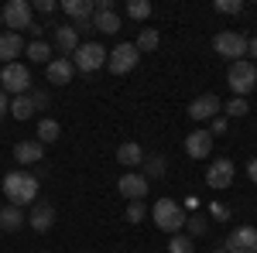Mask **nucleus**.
<instances>
[{
    "mask_svg": "<svg viewBox=\"0 0 257 253\" xmlns=\"http://www.w3.org/2000/svg\"><path fill=\"white\" fill-rule=\"evenodd\" d=\"M144 215H148L144 202H131V205H127V222H141Z\"/></svg>",
    "mask_w": 257,
    "mask_h": 253,
    "instance_id": "obj_33",
    "label": "nucleus"
},
{
    "mask_svg": "<svg viewBox=\"0 0 257 253\" xmlns=\"http://www.w3.org/2000/svg\"><path fill=\"white\" fill-rule=\"evenodd\" d=\"M18 55H24V38L14 35V31H7V35H0V62H18Z\"/></svg>",
    "mask_w": 257,
    "mask_h": 253,
    "instance_id": "obj_17",
    "label": "nucleus"
},
{
    "mask_svg": "<svg viewBox=\"0 0 257 253\" xmlns=\"http://www.w3.org/2000/svg\"><path fill=\"white\" fill-rule=\"evenodd\" d=\"M72 28H76V35H82V31H93V21H76Z\"/></svg>",
    "mask_w": 257,
    "mask_h": 253,
    "instance_id": "obj_39",
    "label": "nucleus"
},
{
    "mask_svg": "<svg viewBox=\"0 0 257 253\" xmlns=\"http://www.w3.org/2000/svg\"><path fill=\"white\" fill-rule=\"evenodd\" d=\"M45 72H48V82L65 86V82H72L76 65H72V59H55V62H48V65H45Z\"/></svg>",
    "mask_w": 257,
    "mask_h": 253,
    "instance_id": "obj_18",
    "label": "nucleus"
},
{
    "mask_svg": "<svg viewBox=\"0 0 257 253\" xmlns=\"http://www.w3.org/2000/svg\"><path fill=\"white\" fill-rule=\"evenodd\" d=\"M141 168H144L141 175L151 181V178H165V171H168V161H165L161 154H151V157H144V164H141Z\"/></svg>",
    "mask_w": 257,
    "mask_h": 253,
    "instance_id": "obj_23",
    "label": "nucleus"
},
{
    "mask_svg": "<svg viewBox=\"0 0 257 253\" xmlns=\"http://www.w3.org/2000/svg\"><path fill=\"white\" fill-rule=\"evenodd\" d=\"M158 45H161V38H158V31H155V28H144V31L138 35V41H134V48H138V52H155Z\"/></svg>",
    "mask_w": 257,
    "mask_h": 253,
    "instance_id": "obj_27",
    "label": "nucleus"
},
{
    "mask_svg": "<svg viewBox=\"0 0 257 253\" xmlns=\"http://www.w3.org/2000/svg\"><path fill=\"white\" fill-rule=\"evenodd\" d=\"M213 11H216V14H230V18H233V14H240V11H243V0H216V4H213Z\"/></svg>",
    "mask_w": 257,
    "mask_h": 253,
    "instance_id": "obj_31",
    "label": "nucleus"
},
{
    "mask_svg": "<svg viewBox=\"0 0 257 253\" xmlns=\"http://www.w3.org/2000/svg\"><path fill=\"white\" fill-rule=\"evenodd\" d=\"M247 178H250V181H254V185H257V157H254V161H250V164H247Z\"/></svg>",
    "mask_w": 257,
    "mask_h": 253,
    "instance_id": "obj_41",
    "label": "nucleus"
},
{
    "mask_svg": "<svg viewBox=\"0 0 257 253\" xmlns=\"http://www.w3.org/2000/svg\"><path fill=\"white\" fill-rule=\"evenodd\" d=\"M223 110H226V120H230V117L240 120V117H247V113H250V103H247V99H240V96H233Z\"/></svg>",
    "mask_w": 257,
    "mask_h": 253,
    "instance_id": "obj_28",
    "label": "nucleus"
},
{
    "mask_svg": "<svg viewBox=\"0 0 257 253\" xmlns=\"http://www.w3.org/2000/svg\"><path fill=\"white\" fill-rule=\"evenodd\" d=\"M4 117H11V96L0 89V120H4Z\"/></svg>",
    "mask_w": 257,
    "mask_h": 253,
    "instance_id": "obj_36",
    "label": "nucleus"
},
{
    "mask_svg": "<svg viewBox=\"0 0 257 253\" xmlns=\"http://www.w3.org/2000/svg\"><path fill=\"white\" fill-rule=\"evenodd\" d=\"M185 154L192 157V161L209 157L213 154V134H209V130H192V134L185 137Z\"/></svg>",
    "mask_w": 257,
    "mask_h": 253,
    "instance_id": "obj_14",
    "label": "nucleus"
},
{
    "mask_svg": "<svg viewBox=\"0 0 257 253\" xmlns=\"http://www.w3.org/2000/svg\"><path fill=\"white\" fill-rule=\"evenodd\" d=\"M28 226H31L35 233H48V229L55 226V205H52V202H35L31 212H28Z\"/></svg>",
    "mask_w": 257,
    "mask_h": 253,
    "instance_id": "obj_12",
    "label": "nucleus"
},
{
    "mask_svg": "<svg viewBox=\"0 0 257 253\" xmlns=\"http://www.w3.org/2000/svg\"><path fill=\"white\" fill-rule=\"evenodd\" d=\"M213 52L226 62H240L247 55V38L240 31H219L216 38H213Z\"/></svg>",
    "mask_w": 257,
    "mask_h": 253,
    "instance_id": "obj_7",
    "label": "nucleus"
},
{
    "mask_svg": "<svg viewBox=\"0 0 257 253\" xmlns=\"http://www.w3.org/2000/svg\"><path fill=\"white\" fill-rule=\"evenodd\" d=\"M151 219H155V226H158L161 233H168V236H175L182 226H185V209L178 205L175 198H158L155 202V209H151Z\"/></svg>",
    "mask_w": 257,
    "mask_h": 253,
    "instance_id": "obj_2",
    "label": "nucleus"
},
{
    "mask_svg": "<svg viewBox=\"0 0 257 253\" xmlns=\"http://www.w3.org/2000/svg\"><path fill=\"white\" fill-rule=\"evenodd\" d=\"M28 96H31V103H35V110H48V103H52V99H48V93H45V89H31V93H28Z\"/></svg>",
    "mask_w": 257,
    "mask_h": 253,
    "instance_id": "obj_34",
    "label": "nucleus"
},
{
    "mask_svg": "<svg viewBox=\"0 0 257 253\" xmlns=\"http://www.w3.org/2000/svg\"><path fill=\"white\" fill-rule=\"evenodd\" d=\"M106 48L99 45V41H82L79 48L72 52V65L79 69V72H96V69H103L106 65Z\"/></svg>",
    "mask_w": 257,
    "mask_h": 253,
    "instance_id": "obj_5",
    "label": "nucleus"
},
{
    "mask_svg": "<svg viewBox=\"0 0 257 253\" xmlns=\"http://www.w3.org/2000/svg\"><path fill=\"white\" fill-rule=\"evenodd\" d=\"M0 21H4L14 35H21L24 28H31V24H35V7H31L28 0H11V4H4Z\"/></svg>",
    "mask_w": 257,
    "mask_h": 253,
    "instance_id": "obj_6",
    "label": "nucleus"
},
{
    "mask_svg": "<svg viewBox=\"0 0 257 253\" xmlns=\"http://www.w3.org/2000/svg\"><path fill=\"white\" fill-rule=\"evenodd\" d=\"M138 59H141V52L134 48V41H123V45H117V48L106 55V65H110L113 76H127V72L138 65Z\"/></svg>",
    "mask_w": 257,
    "mask_h": 253,
    "instance_id": "obj_8",
    "label": "nucleus"
},
{
    "mask_svg": "<svg viewBox=\"0 0 257 253\" xmlns=\"http://www.w3.org/2000/svg\"><path fill=\"white\" fill-rule=\"evenodd\" d=\"M93 31L117 35V31H120V14H117V11H99V14H93Z\"/></svg>",
    "mask_w": 257,
    "mask_h": 253,
    "instance_id": "obj_22",
    "label": "nucleus"
},
{
    "mask_svg": "<svg viewBox=\"0 0 257 253\" xmlns=\"http://www.w3.org/2000/svg\"><path fill=\"white\" fill-rule=\"evenodd\" d=\"M247 55H250V59H254V65H257V38L247 41Z\"/></svg>",
    "mask_w": 257,
    "mask_h": 253,
    "instance_id": "obj_40",
    "label": "nucleus"
},
{
    "mask_svg": "<svg viewBox=\"0 0 257 253\" xmlns=\"http://www.w3.org/2000/svg\"><path fill=\"white\" fill-rule=\"evenodd\" d=\"M4 195H7L11 205L24 209V205H31L38 198V178L31 171H24V168H14V171L4 175Z\"/></svg>",
    "mask_w": 257,
    "mask_h": 253,
    "instance_id": "obj_1",
    "label": "nucleus"
},
{
    "mask_svg": "<svg viewBox=\"0 0 257 253\" xmlns=\"http://www.w3.org/2000/svg\"><path fill=\"white\" fill-rule=\"evenodd\" d=\"M233 175H237L233 161H230V157H216V161L206 168V185H209L213 192H223V188L233 185Z\"/></svg>",
    "mask_w": 257,
    "mask_h": 253,
    "instance_id": "obj_9",
    "label": "nucleus"
},
{
    "mask_svg": "<svg viewBox=\"0 0 257 253\" xmlns=\"http://www.w3.org/2000/svg\"><path fill=\"white\" fill-rule=\"evenodd\" d=\"M62 134V127H59V120H52V117H45L38 123V144H55Z\"/></svg>",
    "mask_w": 257,
    "mask_h": 253,
    "instance_id": "obj_25",
    "label": "nucleus"
},
{
    "mask_svg": "<svg viewBox=\"0 0 257 253\" xmlns=\"http://www.w3.org/2000/svg\"><path fill=\"white\" fill-rule=\"evenodd\" d=\"M0 89L7 96H28L31 93V72H28V65H21V62L4 65L0 69Z\"/></svg>",
    "mask_w": 257,
    "mask_h": 253,
    "instance_id": "obj_3",
    "label": "nucleus"
},
{
    "mask_svg": "<svg viewBox=\"0 0 257 253\" xmlns=\"http://www.w3.org/2000/svg\"><path fill=\"white\" fill-rule=\"evenodd\" d=\"M213 215H216L219 222H223V219H230V209H226V205H219V202H216V205H213Z\"/></svg>",
    "mask_w": 257,
    "mask_h": 253,
    "instance_id": "obj_38",
    "label": "nucleus"
},
{
    "mask_svg": "<svg viewBox=\"0 0 257 253\" xmlns=\"http://www.w3.org/2000/svg\"><path fill=\"white\" fill-rule=\"evenodd\" d=\"M38 110H35V103H31V96H14L11 99V117L14 120H28L35 117Z\"/></svg>",
    "mask_w": 257,
    "mask_h": 253,
    "instance_id": "obj_24",
    "label": "nucleus"
},
{
    "mask_svg": "<svg viewBox=\"0 0 257 253\" xmlns=\"http://www.w3.org/2000/svg\"><path fill=\"white\" fill-rule=\"evenodd\" d=\"M226 253H257V229L254 226H237L223 243Z\"/></svg>",
    "mask_w": 257,
    "mask_h": 253,
    "instance_id": "obj_10",
    "label": "nucleus"
},
{
    "mask_svg": "<svg viewBox=\"0 0 257 253\" xmlns=\"http://www.w3.org/2000/svg\"><path fill=\"white\" fill-rule=\"evenodd\" d=\"M185 226H189V236H206V229H209L206 215H192V219H185Z\"/></svg>",
    "mask_w": 257,
    "mask_h": 253,
    "instance_id": "obj_32",
    "label": "nucleus"
},
{
    "mask_svg": "<svg viewBox=\"0 0 257 253\" xmlns=\"http://www.w3.org/2000/svg\"><path fill=\"white\" fill-rule=\"evenodd\" d=\"M148 178L141 175V171H127V175H120V181H117V188H120V195L127 198V202H141L144 195H148Z\"/></svg>",
    "mask_w": 257,
    "mask_h": 253,
    "instance_id": "obj_11",
    "label": "nucleus"
},
{
    "mask_svg": "<svg viewBox=\"0 0 257 253\" xmlns=\"http://www.w3.org/2000/svg\"><path fill=\"white\" fill-rule=\"evenodd\" d=\"M226 130H230V120H226V117H213V127H209V134L216 137V134H226Z\"/></svg>",
    "mask_w": 257,
    "mask_h": 253,
    "instance_id": "obj_35",
    "label": "nucleus"
},
{
    "mask_svg": "<svg viewBox=\"0 0 257 253\" xmlns=\"http://www.w3.org/2000/svg\"><path fill=\"white\" fill-rule=\"evenodd\" d=\"M213 253H226V250H223V246H219V250H213Z\"/></svg>",
    "mask_w": 257,
    "mask_h": 253,
    "instance_id": "obj_42",
    "label": "nucleus"
},
{
    "mask_svg": "<svg viewBox=\"0 0 257 253\" xmlns=\"http://www.w3.org/2000/svg\"><path fill=\"white\" fill-rule=\"evenodd\" d=\"M28 62L48 65V62H52V45H48V41H31V45H28Z\"/></svg>",
    "mask_w": 257,
    "mask_h": 253,
    "instance_id": "obj_26",
    "label": "nucleus"
},
{
    "mask_svg": "<svg viewBox=\"0 0 257 253\" xmlns=\"http://www.w3.org/2000/svg\"><path fill=\"white\" fill-rule=\"evenodd\" d=\"M127 18H134V21L151 18V4L148 0H127Z\"/></svg>",
    "mask_w": 257,
    "mask_h": 253,
    "instance_id": "obj_30",
    "label": "nucleus"
},
{
    "mask_svg": "<svg viewBox=\"0 0 257 253\" xmlns=\"http://www.w3.org/2000/svg\"><path fill=\"white\" fill-rule=\"evenodd\" d=\"M62 11L72 18V24H76V21H93V14H96L93 0H65V4H62Z\"/></svg>",
    "mask_w": 257,
    "mask_h": 253,
    "instance_id": "obj_21",
    "label": "nucleus"
},
{
    "mask_svg": "<svg viewBox=\"0 0 257 253\" xmlns=\"http://www.w3.org/2000/svg\"><path fill=\"white\" fill-rule=\"evenodd\" d=\"M168 253H196V246H192V236L175 233L172 239H168Z\"/></svg>",
    "mask_w": 257,
    "mask_h": 253,
    "instance_id": "obj_29",
    "label": "nucleus"
},
{
    "mask_svg": "<svg viewBox=\"0 0 257 253\" xmlns=\"http://www.w3.org/2000/svg\"><path fill=\"white\" fill-rule=\"evenodd\" d=\"M31 7L41 11V14H52V11H55V4H52V0H38V4H31Z\"/></svg>",
    "mask_w": 257,
    "mask_h": 253,
    "instance_id": "obj_37",
    "label": "nucleus"
},
{
    "mask_svg": "<svg viewBox=\"0 0 257 253\" xmlns=\"http://www.w3.org/2000/svg\"><path fill=\"white\" fill-rule=\"evenodd\" d=\"M226 82H230V89H233L240 99H247V93H250V89L257 86V65H254V62H247V59L230 62Z\"/></svg>",
    "mask_w": 257,
    "mask_h": 253,
    "instance_id": "obj_4",
    "label": "nucleus"
},
{
    "mask_svg": "<svg viewBox=\"0 0 257 253\" xmlns=\"http://www.w3.org/2000/svg\"><path fill=\"white\" fill-rule=\"evenodd\" d=\"M144 147L141 144H134V140H127V144H120L117 147V161L123 164V168H141L144 164Z\"/></svg>",
    "mask_w": 257,
    "mask_h": 253,
    "instance_id": "obj_19",
    "label": "nucleus"
},
{
    "mask_svg": "<svg viewBox=\"0 0 257 253\" xmlns=\"http://www.w3.org/2000/svg\"><path fill=\"white\" fill-rule=\"evenodd\" d=\"M41 157H45V144H38V140L14 144V161L18 164H41Z\"/></svg>",
    "mask_w": 257,
    "mask_h": 253,
    "instance_id": "obj_16",
    "label": "nucleus"
},
{
    "mask_svg": "<svg viewBox=\"0 0 257 253\" xmlns=\"http://www.w3.org/2000/svg\"><path fill=\"white\" fill-rule=\"evenodd\" d=\"M45 28H52V35H55V48H59L62 55H72V52L79 48V35H76L72 24H45Z\"/></svg>",
    "mask_w": 257,
    "mask_h": 253,
    "instance_id": "obj_15",
    "label": "nucleus"
},
{
    "mask_svg": "<svg viewBox=\"0 0 257 253\" xmlns=\"http://www.w3.org/2000/svg\"><path fill=\"white\" fill-rule=\"evenodd\" d=\"M24 222H28V212L24 209H18V205H4L0 209V229L4 233H18Z\"/></svg>",
    "mask_w": 257,
    "mask_h": 253,
    "instance_id": "obj_20",
    "label": "nucleus"
},
{
    "mask_svg": "<svg viewBox=\"0 0 257 253\" xmlns=\"http://www.w3.org/2000/svg\"><path fill=\"white\" fill-rule=\"evenodd\" d=\"M219 110H223V103L213 93H202V96H196L189 103V117L192 120H213V117H219Z\"/></svg>",
    "mask_w": 257,
    "mask_h": 253,
    "instance_id": "obj_13",
    "label": "nucleus"
}]
</instances>
